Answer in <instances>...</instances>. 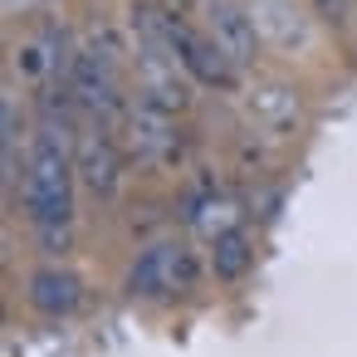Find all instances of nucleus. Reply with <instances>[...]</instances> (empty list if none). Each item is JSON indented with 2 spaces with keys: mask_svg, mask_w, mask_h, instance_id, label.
<instances>
[{
  "mask_svg": "<svg viewBox=\"0 0 357 357\" xmlns=\"http://www.w3.org/2000/svg\"><path fill=\"white\" fill-rule=\"evenodd\" d=\"M74 152L59 137V128H40L25 157V186H20V206L30 215V225H50V220H74Z\"/></svg>",
  "mask_w": 357,
  "mask_h": 357,
  "instance_id": "f257e3e1",
  "label": "nucleus"
},
{
  "mask_svg": "<svg viewBox=\"0 0 357 357\" xmlns=\"http://www.w3.org/2000/svg\"><path fill=\"white\" fill-rule=\"evenodd\" d=\"M69 93H74V108L93 113V118H128L123 108V93H118V45L103 35H93L74 59H69V74H64Z\"/></svg>",
  "mask_w": 357,
  "mask_h": 357,
  "instance_id": "f03ea898",
  "label": "nucleus"
},
{
  "mask_svg": "<svg viewBox=\"0 0 357 357\" xmlns=\"http://www.w3.org/2000/svg\"><path fill=\"white\" fill-rule=\"evenodd\" d=\"M196 279H201V259L186 245H176V240H157V245H147L132 259L128 294L132 298H172V294L196 289Z\"/></svg>",
  "mask_w": 357,
  "mask_h": 357,
  "instance_id": "7ed1b4c3",
  "label": "nucleus"
},
{
  "mask_svg": "<svg viewBox=\"0 0 357 357\" xmlns=\"http://www.w3.org/2000/svg\"><path fill=\"white\" fill-rule=\"evenodd\" d=\"M123 128H128V152L142 167H172L181 157V128H176L172 113H157V108L137 103V108H128Z\"/></svg>",
  "mask_w": 357,
  "mask_h": 357,
  "instance_id": "20e7f679",
  "label": "nucleus"
},
{
  "mask_svg": "<svg viewBox=\"0 0 357 357\" xmlns=\"http://www.w3.org/2000/svg\"><path fill=\"white\" fill-rule=\"evenodd\" d=\"M137 103L172 118L191 103V74L176 54H137Z\"/></svg>",
  "mask_w": 357,
  "mask_h": 357,
  "instance_id": "39448f33",
  "label": "nucleus"
},
{
  "mask_svg": "<svg viewBox=\"0 0 357 357\" xmlns=\"http://www.w3.org/2000/svg\"><path fill=\"white\" fill-rule=\"evenodd\" d=\"M74 172H79V186H84L89 196L113 201V196H118V181H123V152H118V142H113L103 128L84 132V137L74 142Z\"/></svg>",
  "mask_w": 357,
  "mask_h": 357,
  "instance_id": "423d86ee",
  "label": "nucleus"
},
{
  "mask_svg": "<svg viewBox=\"0 0 357 357\" xmlns=\"http://www.w3.org/2000/svg\"><path fill=\"white\" fill-rule=\"evenodd\" d=\"M172 50L181 59V69L191 74V84H206V89H230L235 84V64L220 54V45L201 30H191L186 20H176V35H172Z\"/></svg>",
  "mask_w": 357,
  "mask_h": 357,
  "instance_id": "0eeeda50",
  "label": "nucleus"
},
{
  "mask_svg": "<svg viewBox=\"0 0 357 357\" xmlns=\"http://www.w3.org/2000/svg\"><path fill=\"white\" fill-rule=\"evenodd\" d=\"M206 35L220 45V54L240 69L259 54V30H255V15L250 6H235V0H211L206 10Z\"/></svg>",
  "mask_w": 357,
  "mask_h": 357,
  "instance_id": "6e6552de",
  "label": "nucleus"
},
{
  "mask_svg": "<svg viewBox=\"0 0 357 357\" xmlns=\"http://www.w3.org/2000/svg\"><path fill=\"white\" fill-rule=\"evenodd\" d=\"M25 298H30L35 313H45V318H64V313H74V308L84 303V279H79L74 269H64V264H45V269L30 274Z\"/></svg>",
  "mask_w": 357,
  "mask_h": 357,
  "instance_id": "1a4fd4ad",
  "label": "nucleus"
},
{
  "mask_svg": "<svg viewBox=\"0 0 357 357\" xmlns=\"http://www.w3.org/2000/svg\"><path fill=\"white\" fill-rule=\"evenodd\" d=\"M250 15L259 40H269L274 50H303L308 45V15L294 0H250Z\"/></svg>",
  "mask_w": 357,
  "mask_h": 357,
  "instance_id": "9d476101",
  "label": "nucleus"
},
{
  "mask_svg": "<svg viewBox=\"0 0 357 357\" xmlns=\"http://www.w3.org/2000/svg\"><path fill=\"white\" fill-rule=\"evenodd\" d=\"M245 108H250V118L259 128L284 132V128L298 123V89H289V84H255L245 93Z\"/></svg>",
  "mask_w": 357,
  "mask_h": 357,
  "instance_id": "9b49d317",
  "label": "nucleus"
},
{
  "mask_svg": "<svg viewBox=\"0 0 357 357\" xmlns=\"http://www.w3.org/2000/svg\"><path fill=\"white\" fill-rule=\"evenodd\" d=\"M186 225H191L201 240L215 245L220 235L240 230V206H235L230 196H220V191H201V196L186 201Z\"/></svg>",
  "mask_w": 357,
  "mask_h": 357,
  "instance_id": "f8f14e48",
  "label": "nucleus"
},
{
  "mask_svg": "<svg viewBox=\"0 0 357 357\" xmlns=\"http://www.w3.org/2000/svg\"><path fill=\"white\" fill-rule=\"evenodd\" d=\"M54 64H59V30L54 25H45V30H35L15 45V74L25 84H45L54 74Z\"/></svg>",
  "mask_w": 357,
  "mask_h": 357,
  "instance_id": "ddd939ff",
  "label": "nucleus"
},
{
  "mask_svg": "<svg viewBox=\"0 0 357 357\" xmlns=\"http://www.w3.org/2000/svg\"><path fill=\"white\" fill-rule=\"evenodd\" d=\"M250 264H255V240H250L245 230H230V235H220V240L211 245V274H215L220 284L245 279Z\"/></svg>",
  "mask_w": 357,
  "mask_h": 357,
  "instance_id": "4468645a",
  "label": "nucleus"
},
{
  "mask_svg": "<svg viewBox=\"0 0 357 357\" xmlns=\"http://www.w3.org/2000/svg\"><path fill=\"white\" fill-rule=\"evenodd\" d=\"M35 240H40V255L59 259V255H69V245H74V220H50V225H35Z\"/></svg>",
  "mask_w": 357,
  "mask_h": 357,
  "instance_id": "2eb2a0df",
  "label": "nucleus"
},
{
  "mask_svg": "<svg viewBox=\"0 0 357 357\" xmlns=\"http://www.w3.org/2000/svg\"><path fill=\"white\" fill-rule=\"evenodd\" d=\"M323 10H328V20H347V0H323Z\"/></svg>",
  "mask_w": 357,
  "mask_h": 357,
  "instance_id": "dca6fc26",
  "label": "nucleus"
},
{
  "mask_svg": "<svg viewBox=\"0 0 357 357\" xmlns=\"http://www.w3.org/2000/svg\"><path fill=\"white\" fill-rule=\"evenodd\" d=\"M176 6H191V0H172V10H176Z\"/></svg>",
  "mask_w": 357,
  "mask_h": 357,
  "instance_id": "f3484780",
  "label": "nucleus"
}]
</instances>
